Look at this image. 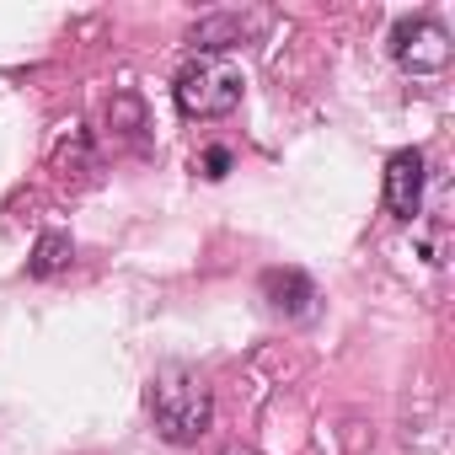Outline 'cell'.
<instances>
[{
    "label": "cell",
    "mask_w": 455,
    "mask_h": 455,
    "mask_svg": "<svg viewBox=\"0 0 455 455\" xmlns=\"http://www.w3.org/2000/svg\"><path fill=\"white\" fill-rule=\"evenodd\" d=\"M150 423H156V434H161L166 444H193L198 434H209V423H214V396H209L204 375H198V370H182V364L161 370V375L150 380Z\"/></svg>",
    "instance_id": "obj_1"
},
{
    "label": "cell",
    "mask_w": 455,
    "mask_h": 455,
    "mask_svg": "<svg viewBox=\"0 0 455 455\" xmlns=\"http://www.w3.org/2000/svg\"><path fill=\"white\" fill-rule=\"evenodd\" d=\"M242 92H247L242 70L231 60H214V54H198L172 86L182 118H225V113L242 108Z\"/></svg>",
    "instance_id": "obj_2"
},
{
    "label": "cell",
    "mask_w": 455,
    "mask_h": 455,
    "mask_svg": "<svg viewBox=\"0 0 455 455\" xmlns=\"http://www.w3.org/2000/svg\"><path fill=\"white\" fill-rule=\"evenodd\" d=\"M450 54H455V44L439 17H402L391 28V60L407 76H439L450 65Z\"/></svg>",
    "instance_id": "obj_3"
},
{
    "label": "cell",
    "mask_w": 455,
    "mask_h": 455,
    "mask_svg": "<svg viewBox=\"0 0 455 455\" xmlns=\"http://www.w3.org/2000/svg\"><path fill=\"white\" fill-rule=\"evenodd\" d=\"M428 193V156L423 150H396L386 161V209L391 220H418Z\"/></svg>",
    "instance_id": "obj_4"
},
{
    "label": "cell",
    "mask_w": 455,
    "mask_h": 455,
    "mask_svg": "<svg viewBox=\"0 0 455 455\" xmlns=\"http://www.w3.org/2000/svg\"><path fill=\"white\" fill-rule=\"evenodd\" d=\"M263 300H268L279 316L306 322V316L316 311V284H311V274H300V268H268V274H263Z\"/></svg>",
    "instance_id": "obj_5"
},
{
    "label": "cell",
    "mask_w": 455,
    "mask_h": 455,
    "mask_svg": "<svg viewBox=\"0 0 455 455\" xmlns=\"http://www.w3.org/2000/svg\"><path fill=\"white\" fill-rule=\"evenodd\" d=\"M70 263H76V242H70L65 231H44L38 247H33V258H28V279H54V274H65Z\"/></svg>",
    "instance_id": "obj_6"
},
{
    "label": "cell",
    "mask_w": 455,
    "mask_h": 455,
    "mask_svg": "<svg viewBox=\"0 0 455 455\" xmlns=\"http://www.w3.org/2000/svg\"><path fill=\"white\" fill-rule=\"evenodd\" d=\"M242 33H247V22H242V17H209V22H198V28L188 33V44H193L198 54H214V60H225V49H231V44H242Z\"/></svg>",
    "instance_id": "obj_7"
},
{
    "label": "cell",
    "mask_w": 455,
    "mask_h": 455,
    "mask_svg": "<svg viewBox=\"0 0 455 455\" xmlns=\"http://www.w3.org/2000/svg\"><path fill=\"white\" fill-rule=\"evenodd\" d=\"M108 129H113L124 145H140V140H145V129H150V118H145V102H140L134 92L113 97V102H108Z\"/></svg>",
    "instance_id": "obj_8"
},
{
    "label": "cell",
    "mask_w": 455,
    "mask_h": 455,
    "mask_svg": "<svg viewBox=\"0 0 455 455\" xmlns=\"http://www.w3.org/2000/svg\"><path fill=\"white\" fill-rule=\"evenodd\" d=\"M198 166H204V177H214V182H220L225 172H231V166H236V156H231V150H225V145H209Z\"/></svg>",
    "instance_id": "obj_9"
},
{
    "label": "cell",
    "mask_w": 455,
    "mask_h": 455,
    "mask_svg": "<svg viewBox=\"0 0 455 455\" xmlns=\"http://www.w3.org/2000/svg\"><path fill=\"white\" fill-rule=\"evenodd\" d=\"M220 455H263V450H252V444H225Z\"/></svg>",
    "instance_id": "obj_10"
}]
</instances>
